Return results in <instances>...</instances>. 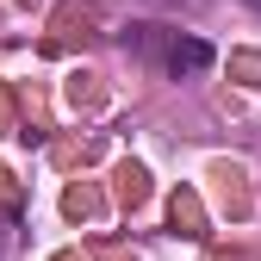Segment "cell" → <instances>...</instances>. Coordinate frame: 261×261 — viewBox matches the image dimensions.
<instances>
[{
  "label": "cell",
  "mask_w": 261,
  "mask_h": 261,
  "mask_svg": "<svg viewBox=\"0 0 261 261\" xmlns=\"http://www.w3.org/2000/svg\"><path fill=\"white\" fill-rule=\"evenodd\" d=\"M249 7H255V13H261V0H249Z\"/></svg>",
  "instance_id": "3"
},
{
  "label": "cell",
  "mask_w": 261,
  "mask_h": 261,
  "mask_svg": "<svg viewBox=\"0 0 261 261\" xmlns=\"http://www.w3.org/2000/svg\"><path fill=\"white\" fill-rule=\"evenodd\" d=\"M0 255H7V218H0Z\"/></svg>",
  "instance_id": "2"
},
{
  "label": "cell",
  "mask_w": 261,
  "mask_h": 261,
  "mask_svg": "<svg viewBox=\"0 0 261 261\" xmlns=\"http://www.w3.org/2000/svg\"><path fill=\"white\" fill-rule=\"evenodd\" d=\"M205 62H212V44L180 38V31H174V44H168V69H174V75H199Z\"/></svg>",
  "instance_id": "1"
}]
</instances>
